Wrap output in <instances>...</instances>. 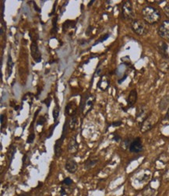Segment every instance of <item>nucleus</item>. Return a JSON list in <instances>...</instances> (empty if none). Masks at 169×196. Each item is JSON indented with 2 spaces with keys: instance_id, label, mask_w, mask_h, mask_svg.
I'll return each instance as SVG.
<instances>
[{
  "instance_id": "nucleus-22",
  "label": "nucleus",
  "mask_w": 169,
  "mask_h": 196,
  "mask_svg": "<svg viewBox=\"0 0 169 196\" xmlns=\"http://www.w3.org/2000/svg\"><path fill=\"white\" fill-rule=\"evenodd\" d=\"M73 180L70 177H66V178L64 179L62 182V185H65V186L66 187H69L70 185H73Z\"/></svg>"
},
{
  "instance_id": "nucleus-14",
  "label": "nucleus",
  "mask_w": 169,
  "mask_h": 196,
  "mask_svg": "<svg viewBox=\"0 0 169 196\" xmlns=\"http://www.w3.org/2000/svg\"><path fill=\"white\" fill-rule=\"evenodd\" d=\"M79 145L77 142V139L76 138H72V139L69 140V144H68V150L70 153H76L78 151Z\"/></svg>"
},
{
  "instance_id": "nucleus-32",
  "label": "nucleus",
  "mask_w": 169,
  "mask_h": 196,
  "mask_svg": "<svg viewBox=\"0 0 169 196\" xmlns=\"http://www.w3.org/2000/svg\"><path fill=\"white\" fill-rule=\"evenodd\" d=\"M122 122L121 121H113V122L111 124V125L113 126V127H118V126L122 125Z\"/></svg>"
},
{
  "instance_id": "nucleus-20",
  "label": "nucleus",
  "mask_w": 169,
  "mask_h": 196,
  "mask_svg": "<svg viewBox=\"0 0 169 196\" xmlns=\"http://www.w3.org/2000/svg\"><path fill=\"white\" fill-rule=\"evenodd\" d=\"M52 115H53V118H54L55 121H57L58 118H59V107L58 104H56V107H55L54 109H53Z\"/></svg>"
},
{
  "instance_id": "nucleus-7",
  "label": "nucleus",
  "mask_w": 169,
  "mask_h": 196,
  "mask_svg": "<svg viewBox=\"0 0 169 196\" xmlns=\"http://www.w3.org/2000/svg\"><path fill=\"white\" fill-rule=\"evenodd\" d=\"M158 34L163 39H169V20H164L158 28Z\"/></svg>"
},
{
  "instance_id": "nucleus-31",
  "label": "nucleus",
  "mask_w": 169,
  "mask_h": 196,
  "mask_svg": "<svg viewBox=\"0 0 169 196\" xmlns=\"http://www.w3.org/2000/svg\"><path fill=\"white\" fill-rule=\"evenodd\" d=\"M51 98L50 97H48V98H46V99H45V101H43L44 104H46L47 107H50V104H51Z\"/></svg>"
},
{
  "instance_id": "nucleus-2",
  "label": "nucleus",
  "mask_w": 169,
  "mask_h": 196,
  "mask_svg": "<svg viewBox=\"0 0 169 196\" xmlns=\"http://www.w3.org/2000/svg\"><path fill=\"white\" fill-rule=\"evenodd\" d=\"M148 24H146L144 20L135 19L131 23V29L132 31L139 36H144L148 32Z\"/></svg>"
},
{
  "instance_id": "nucleus-37",
  "label": "nucleus",
  "mask_w": 169,
  "mask_h": 196,
  "mask_svg": "<svg viewBox=\"0 0 169 196\" xmlns=\"http://www.w3.org/2000/svg\"><path fill=\"white\" fill-rule=\"evenodd\" d=\"M126 77H127V74H126V75H125L124 76H123V78L122 79V80H118V83H121L122 82L124 81V80H126Z\"/></svg>"
},
{
  "instance_id": "nucleus-24",
  "label": "nucleus",
  "mask_w": 169,
  "mask_h": 196,
  "mask_svg": "<svg viewBox=\"0 0 169 196\" xmlns=\"http://www.w3.org/2000/svg\"><path fill=\"white\" fill-rule=\"evenodd\" d=\"M132 140H130L129 139H125V140H123L122 142V147H123L124 149L129 148L131 142H132Z\"/></svg>"
},
{
  "instance_id": "nucleus-28",
  "label": "nucleus",
  "mask_w": 169,
  "mask_h": 196,
  "mask_svg": "<svg viewBox=\"0 0 169 196\" xmlns=\"http://www.w3.org/2000/svg\"><path fill=\"white\" fill-rule=\"evenodd\" d=\"M34 139H35V135L33 134V133H31L30 135H29L28 138H27V143H32V142H33V140H34Z\"/></svg>"
},
{
  "instance_id": "nucleus-27",
  "label": "nucleus",
  "mask_w": 169,
  "mask_h": 196,
  "mask_svg": "<svg viewBox=\"0 0 169 196\" xmlns=\"http://www.w3.org/2000/svg\"><path fill=\"white\" fill-rule=\"evenodd\" d=\"M57 21H58V16H56V17L53 19L52 20V25H53V31L55 33H56L58 30L57 29Z\"/></svg>"
},
{
  "instance_id": "nucleus-23",
  "label": "nucleus",
  "mask_w": 169,
  "mask_h": 196,
  "mask_svg": "<svg viewBox=\"0 0 169 196\" xmlns=\"http://www.w3.org/2000/svg\"><path fill=\"white\" fill-rule=\"evenodd\" d=\"M110 37V34H105V35H103L102 37H100V38H99L98 39V41H96L95 43L94 44V46H95V45H97V44H99V43H101V42H104L105 41H106L107 40L108 38H109V37Z\"/></svg>"
},
{
  "instance_id": "nucleus-19",
  "label": "nucleus",
  "mask_w": 169,
  "mask_h": 196,
  "mask_svg": "<svg viewBox=\"0 0 169 196\" xmlns=\"http://www.w3.org/2000/svg\"><path fill=\"white\" fill-rule=\"evenodd\" d=\"M16 153V148L14 146H10V147L9 148V151H8V156L9 159H10V162L11 163L13 159L14 158L15 154Z\"/></svg>"
},
{
  "instance_id": "nucleus-26",
  "label": "nucleus",
  "mask_w": 169,
  "mask_h": 196,
  "mask_svg": "<svg viewBox=\"0 0 169 196\" xmlns=\"http://www.w3.org/2000/svg\"><path fill=\"white\" fill-rule=\"evenodd\" d=\"M47 119L45 116H41L37 121V125H43L46 122Z\"/></svg>"
},
{
  "instance_id": "nucleus-21",
  "label": "nucleus",
  "mask_w": 169,
  "mask_h": 196,
  "mask_svg": "<svg viewBox=\"0 0 169 196\" xmlns=\"http://www.w3.org/2000/svg\"><path fill=\"white\" fill-rule=\"evenodd\" d=\"M73 21H71V20H67L65 21V23L63 24V25H62V30H63V32H65V30H67L69 28V27L72 26L73 27Z\"/></svg>"
},
{
  "instance_id": "nucleus-34",
  "label": "nucleus",
  "mask_w": 169,
  "mask_h": 196,
  "mask_svg": "<svg viewBox=\"0 0 169 196\" xmlns=\"http://www.w3.org/2000/svg\"><path fill=\"white\" fill-rule=\"evenodd\" d=\"M113 140L115 141V142H119L121 140V136H118V135H114V137H113Z\"/></svg>"
},
{
  "instance_id": "nucleus-9",
  "label": "nucleus",
  "mask_w": 169,
  "mask_h": 196,
  "mask_svg": "<svg viewBox=\"0 0 169 196\" xmlns=\"http://www.w3.org/2000/svg\"><path fill=\"white\" fill-rule=\"evenodd\" d=\"M30 54L36 63L42 62V53L39 50L38 45L36 41H32L30 45Z\"/></svg>"
},
{
  "instance_id": "nucleus-13",
  "label": "nucleus",
  "mask_w": 169,
  "mask_h": 196,
  "mask_svg": "<svg viewBox=\"0 0 169 196\" xmlns=\"http://www.w3.org/2000/svg\"><path fill=\"white\" fill-rule=\"evenodd\" d=\"M137 91L136 89H133L130 91L129 96H128L126 101H127L128 107H132L134 106V104H136V101H137Z\"/></svg>"
},
{
  "instance_id": "nucleus-10",
  "label": "nucleus",
  "mask_w": 169,
  "mask_h": 196,
  "mask_svg": "<svg viewBox=\"0 0 169 196\" xmlns=\"http://www.w3.org/2000/svg\"><path fill=\"white\" fill-rule=\"evenodd\" d=\"M156 48L158 50V53L161 54V57L164 59H169L168 54V45L164 41H160L156 45Z\"/></svg>"
},
{
  "instance_id": "nucleus-29",
  "label": "nucleus",
  "mask_w": 169,
  "mask_h": 196,
  "mask_svg": "<svg viewBox=\"0 0 169 196\" xmlns=\"http://www.w3.org/2000/svg\"><path fill=\"white\" fill-rule=\"evenodd\" d=\"M58 124H59V121H56V124H54V125H52L51 127V128H50V132H49V136H47V138H48V139H49V138H51V136H52V133H53V131L55 130V128L56 127V126L58 125Z\"/></svg>"
},
{
  "instance_id": "nucleus-11",
  "label": "nucleus",
  "mask_w": 169,
  "mask_h": 196,
  "mask_svg": "<svg viewBox=\"0 0 169 196\" xmlns=\"http://www.w3.org/2000/svg\"><path fill=\"white\" fill-rule=\"evenodd\" d=\"M143 149H144V146H143L142 141L140 137H136V139H134L129 147V151L134 153H140L142 151Z\"/></svg>"
},
{
  "instance_id": "nucleus-40",
  "label": "nucleus",
  "mask_w": 169,
  "mask_h": 196,
  "mask_svg": "<svg viewBox=\"0 0 169 196\" xmlns=\"http://www.w3.org/2000/svg\"><path fill=\"white\" fill-rule=\"evenodd\" d=\"M165 1L164 0H162V1H155V2H158V4H161L162 3V2H164Z\"/></svg>"
},
{
  "instance_id": "nucleus-41",
  "label": "nucleus",
  "mask_w": 169,
  "mask_h": 196,
  "mask_svg": "<svg viewBox=\"0 0 169 196\" xmlns=\"http://www.w3.org/2000/svg\"><path fill=\"white\" fill-rule=\"evenodd\" d=\"M18 196H26L25 194H20V195H18Z\"/></svg>"
},
{
  "instance_id": "nucleus-36",
  "label": "nucleus",
  "mask_w": 169,
  "mask_h": 196,
  "mask_svg": "<svg viewBox=\"0 0 169 196\" xmlns=\"http://www.w3.org/2000/svg\"><path fill=\"white\" fill-rule=\"evenodd\" d=\"M33 7H34V8H35L36 11H38V13H41V12H42V11H41L40 8H38V6H37V4L34 3V2H33Z\"/></svg>"
},
{
  "instance_id": "nucleus-3",
  "label": "nucleus",
  "mask_w": 169,
  "mask_h": 196,
  "mask_svg": "<svg viewBox=\"0 0 169 196\" xmlns=\"http://www.w3.org/2000/svg\"><path fill=\"white\" fill-rule=\"evenodd\" d=\"M121 15L123 20L127 21H132L134 20L135 13L133 11V7L131 1L123 2L121 8Z\"/></svg>"
},
{
  "instance_id": "nucleus-33",
  "label": "nucleus",
  "mask_w": 169,
  "mask_h": 196,
  "mask_svg": "<svg viewBox=\"0 0 169 196\" xmlns=\"http://www.w3.org/2000/svg\"><path fill=\"white\" fill-rule=\"evenodd\" d=\"M94 30V27H91V26H90L89 27H88L87 29V30H86V34H87V36H89L90 34H91V32H92V30Z\"/></svg>"
},
{
  "instance_id": "nucleus-5",
  "label": "nucleus",
  "mask_w": 169,
  "mask_h": 196,
  "mask_svg": "<svg viewBox=\"0 0 169 196\" xmlns=\"http://www.w3.org/2000/svg\"><path fill=\"white\" fill-rule=\"evenodd\" d=\"M157 123V118L153 114H150L147 120L140 125V132L142 133H146L148 131L151 130L154 124Z\"/></svg>"
},
{
  "instance_id": "nucleus-38",
  "label": "nucleus",
  "mask_w": 169,
  "mask_h": 196,
  "mask_svg": "<svg viewBox=\"0 0 169 196\" xmlns=\"http://www.w3.org/2000/svg\"><path fill=\"white\" fill-rule=\"evenodd\" d=\"M4 115H1V124H2V126H3V118H4Z\"/></svg>"
},
{
  "instance_id": "nucleus-35",
  "label": "nucleus",
  "mask_w": 169,
  "mask_h": 196,
  "mask_svg": "<svg viewBox=\"0 0 169 196\" xmlns=\"http://www.w3.org/2000/svg\"><path fill=\"white\" fill-rule=\"evenodd\" d=\"M164 120H168L169 119V107H168V109H167V113H166V115H165V116H164Z\"/></svg>"
},
{
  "instance_id": "nucleus-30",
  "label": "nucleus",
  "mask_w": 169,
  "mask_h": 196,
  "mask_svg": "<svg viewBox=\"0 0 169 196\" xmlns=\"http://www.w3.org/2000/svg\"><path fill=\"white\" fill-rule=\"evenodd\" d=\"M163 11H164L165 16L169 19V4H167V5L163 8Z\"/></svg>"
},
{
  "instance_id": "nucleus-4",
  "label": "nucleus",
  "mask_w": 169,
  "mask_h": 196,
  "mask_svg": "<svg viewBox=\"0 0 169 196\" xmlns=\"http://www.w3.org/2000/svg\"><path fill=\"white\" fill-rule=\"evenodd\" d=\"M152 112L149 110L148 107L145 105V104H141L136 109V121L138 123L140 126L148 118L150 114Z\"/></svg>"
},
{
  "instance_id": "nucleus-25",
  "label": "nucleus",
  "mask_w": 169,
  "mask_h": 196,
  "mask_svg": "<svg viewBox=\"0 0 169 196\" xmlns=\"http://www.w3.org/2000/svg\"><path fill=\"white\" fill-rule=\"evenodd\" d=\"M77 123V118L76 115H74V116H73L72 119L70 120V122H69V128H70L71 129H73Z\"/></svg>"
},
{
  "instance_id": "nucleus-15",
  "label": "nucleus",
  "mask_w": 169,
  "mask_h": 196,
  "mask_svg": "<svg viewBox=\"0 0 169 196\" xmlns=\"http://www.w3.org/2000/svg\"><path fill=\"white\" fill-rule=\"evenodd\" d=\"M76 112H77V105H76L75 103L69 102L65 106V115L74 116L76 115Z\"/></svg>"
},
{
  "instance_id": "nucleus-1",
  "label": "nucleus",
  "mask_w": 169,
  "mask_h": 196,
  "mask_svg": "<svg viewBox=\"0 0 169 196\" xmlns=\"http://www.w3.org/2000/svg\"><path fill=\"white\" fill-rule=\"evenodd\" d=\"M142 17L143 20L146 24L149 25H153L159 22L161 18V15L158 9L151 6H147L142 10Z\"/></svg>"
},
{
  "instance_id": "nucleus-8",
  "label": "nucleus",
  "mask_w": 169,
  "mask_h": 196,
  "mask_svg": "<svg viewBox=\"0 0 169 196\" xmlns=\"http://www.w3.org/2000/svg\"><path fill=\"white\" fill-rule=\"evenodd\" d=\"M65 124H64L63 126V130H62V135L61 136V138L59 139H58L56 142V144L54 146V151H55V155H56V157H59V156L62 155V143H63V141L65 138V135H66V133H65Z\"/></svg>"
},
{
  "instance_id": "nucleus-17",
  "label": "nucleus",
  "mask_w": 169,
  "mask_h": 196,
  "mask_svg": "<svg viewBox=\"0 0 169 196\" xmlns=\"http://www.w3.org/2000/svg\"><path fill=\"white\" fill-rule=\"evenodd\" d=\"M169 105V94L164 96L159 103V109L161 111H164Z\"/></svg>"
},
{
  "instance_id": "nucleus-6",
  "label": "nucleus",
  "mask_w": 169,
  "mask_h": 196,
  "mask_svg": "<svg viewBox=\"0 0 169 196\" xmlns=\"http://www.w3.org/2000/svg\"><path fill=\"white\" fill-rule=\"evenodd\" d=\"M94 101H95V97L93 95H89L88 97H86L84 102L81 103V111L84 116L92 110Z\"/></svg>"
},
{
  "instance_id": "nucleus-16",
  "label": "nucleus",
  "mask_w": 169,
  "mask_h": 196,
  "mask_svg": "<svg viewBox=\"0 0 169 196\" xmlns=\"http://www.w3.org/2000/svg\"><path fill=\"white\" fill-rule=\"evenodd\" d=\"M99 161V159L97 158H90L89 159L86 161L84 164V168L86 170H90L91 168H93L94 167H95V165L97 164V162Z\"/></svg>"
},
{
  "instance_id": "nucleus-39",
  "label": "nucleus",
  "mask_w": 169,
  "mask_h": 196,
  "mask_svg": "<svg viewBox=\"0 0 169 196\" xmlns=\"http://www.w3.org/2000/svg\"><path fill=\"white\" fill-rule=\"evenodd\" d=\"M94 2H95V1H94V0H92V1H91V2H89V4H88V5H87V7H91V6H92V5H93V3H94Z\"/></svg>"
},
{
  "instance_id": "nucleus-18",
  "label": "nucleus",
  "mask_w": 169,
  "mask_h": 196,
  "mask_svg": "<svg viewBox=\"0 0 169 196\" xmlns=\"http://www.w3.org/2000/svg\"><path fill=\"white\" fill-rule=\"evenodd\" d=\"M13 65H14V63H13V60H12L11 55L9 54L8 60H7V73H8L7 77H8V78L10 76H11V74H12V69H13Z\"/></svg>"
},
{
  "instance_id": "nucleus-12",
  "label": "nucleus",
  "mask_w": 169,
  "mask_h": 196,
  "mask_svg": "<svg viewBox=\"0 0 169 196\" xmlns=\"http://www.w3.org/2000/svg\"><path fill=\"white\" fill-rule=\"evenodd\" d=\"M77 163L73 159H68L65 162V169L70 174H74L77 171Z\"/></svg>"
}]
</instances>
